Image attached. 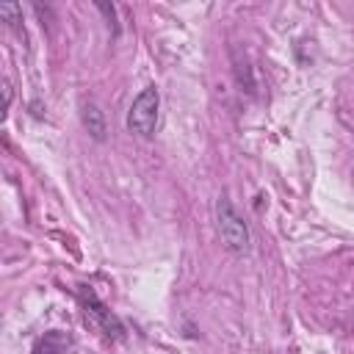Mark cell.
<instances>
[{
  "label": "cell",
  "instance_id": "7a4b0ae2",
  "mask_svg": "<svg viewBox=\"0 0 354 354\" xmlns=\"http://www.w3.org/2000/svg\"><path fill=\"white\" fill-rule=\"evenodd\" d=\"M158 108H160V94L155 86H147L127 111V130L141 138H152L158 127Z\"/></svg>",
  "mask_w": 354,
  "mask_h": 354
},
{
  "label": "cell",
  "instance_id": "8992f818",
  "mask_svg": "<svg viewBox=\"0 0 354 354\" xmlns=\"http://www.w3.org/2000/svg\"><path fill=\"white\" fill-rule=\"evenodd\" d=\"M0 19L8 28L22 30V6L19 3H0Z\"/></svg>",
  "mask_w": 354,
  "mask_h": 354
},
{
  "label": "cell",
  "instance_id": "6da1fadb",
  "mask_svg": "<svg viewBox=\"0 0 354 354\" xmlns=\"http://www.w3.org/2000/svg\"><path fill=\"white\" fill-rule=\"evenodd\" d=\"M216 221H218V235L230 252H235V254L249 252V243H252L249 224L227 196H221L216 205Z\"/></svg>",
  "mask_w": 354,
  "mask_h": 354
},
{
  "label": "cell",
  "instance_id": "277c9868",
  "mask_svg": "<svg viewBox=\"0 0 354 354\" xmlns=\"http://www.w3.org/2000/svg\"><path fill=\"white\" fill-rule=\"evenodd\" d=\"M83 124L86 130L91 133L94 141H102L105 138V119H102V111L94 105V102H83Z\"/></svg>",
  "mask_w": 354,
  "mask_h": 354
},
{
  "label": "cell",
  "instance_id": "5b68a950",
  "mask_svg": "<svg viewBox=\"0 0 354 354\" xmlns=\"http://www.w3.org/2000/svg\"><path fill=\"white\" fill-rule=\"evenodd\" d=\"M66 343H69V337H66L64 332H55V329H53V332H44V337L36 340L33 354H64Z\"/></svg>",
  "mask_w": 354,
  "mask_h": 354
},
{
  "label": "cell",
  "instance_id": "3957f363",
  "mask_svg": "<svg viewBox=\"0 0 354 354\" xmlns=\"http://www.w3.org/2000/svg\"><path fill=\"white\" fill-rule=\"evenodd\" d=\"M80 304H83L86 318H88L105 337H111V340H122V337H124V324H122L91 290H80Z\"/></svg>",
  "mask_w": 354,
  "mask_h": 354
},
{
  "label": "cell",
  "instance_id": "52a82bcc",
  "mask_svg": "<svg viewBox=\"0 0 354 354\" xmlns=\"http://www.w3.org/2000/svg\"><path fill=\"white\" fill-rule=\"evenodd\" d=\"M11 100H14V86H11V80H8V77H0V122L8 116Z\"/></svg>",
  "mask_w": 354,
  "mask_h": 354
}]
</instances>
